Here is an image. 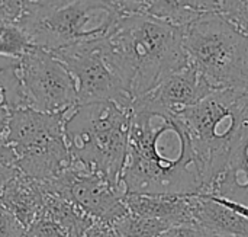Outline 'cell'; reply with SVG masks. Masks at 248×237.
<instances>
[{
	"label": "cell",
	"mask_w": 248,
	"mask_h": 237,
	"mask_svg": "<svg viewBox=\"0 0 248 237\" xmlns=\"http://www.w3.org/2000/svg\"><path fill=\"white\" fill-rule=\"evenodd\" d=\"M26 227L0 204V237H25Z\"/></svg>",
	"instance_id": "23"
},
{
	"label": "cell",
	"mask_w": 248,
	"mask_h": 237,
	"mask_svg": "<svg viewBox=\"0 0 248 237\" xmlns=\"http://www.w3.org/2000/svg\"><path fill=\"white\" fill-rule=\"evenodd\" d=\"M45 195L42 182L19 170L15 178L0 188V204L28 227L42 213Z\"/></svg>",
	"instance_id": "14"
},
{
	"label": "cell",
	"mask_w": 248,
	"mask_h": 237,
	"mask_svg": "<svg viewBox=\"0 0 248 237\" xmlns=\"http://www.w3.org/2000/svg\"><path fill=\"white\" fill-rule=\"evenodd\" d=\"M25 237H65L64 230L44 211L26 227Z\"/></svg>",
	"instance_id": "22"
},
{
	"label": "cell",
	"mask_w": 248,
	"mask_h": 237,
	"mask_svg": "<svg viewBox=\"0 0 248 237\" xmlns=\"http://www.w3.org/2000/svg\"><path fill=\"white\" fill-rule=\"evenodd\" d=\"M42 211L58 223L64 230L65 237H84L87 230L94 224V220L74 203L49 192L45 195V205Z\"/></svg>",
	"instance_id": "18"
},
{
	"label": "cell",
	"mask_w": 248,
	"mask_h": 237,
	"mask_svg": "<svg viewBox=\"0 0 248 237\" xmlns=\"http://www.w3.org/2000/svg\"><path fill=\"white\" fill-rule=\"evenodd\" d=\"M193 224L212 235L248 237V207L211 194H195Z\"/></svg>",
	"instance_id": "12"
},
{
	"label": "cell",
	"mask_w": 248,
	"mask_h": 237,
	"mask_svg": "<svg viewBox=\"0 0 248 237\" xmlns=\"http://www.w3.org/2000/svg\"><path fill=\"white\" fill-rule=\"evenodd\" d=\"M26 106L41 112H68L77 105V85L68 67L52 52L33 47L19 57Z\"/></svg>",
	"instance_id": "8"
},
{
	"label": "cell",
	"mask_w": 248,
	"mask_h": 237,
	"mask_svg": "<svg viewBox=\"0 0 248 237\" xmlns=\"http://www.w3.org/2000/svg\"><path fill=\"white\" fill-rule=\"evenodd\" d=\"M103 39V38H102ZM102 39L55 52L77 85V103L112 101L131 108L134 99L102 52Z\"/></svg>",
	"instance_id": "10"
},
{
	"label": "cell",
	"mask_w": 248,
	"mask_h": 237,
	"mask_svg": "<svg viewBox=\"0 0 248 237\" xmlns=\"http://www.w3.org/2000/svg\"><path fill=\"white\" fill-rule=\"evenodd\" d=\"M100 45L134 101L189 64L182 28L147 13H124Z\"/></svg>",
	"instance_id": "2"
},
{
	"label": "cell",
	"mask_w": 248,
	"mask_h": 237,
	"mask_svg": "<svg viewBox=\"0 0 248 237\" xmlns=\"http://www.w3.org/2000/svg\"><path fill=\"white\" fill-rule=\"evenodd\" d=\"M201 194L222 197L248 207V127L225 169Z\"/></svg>",
	"instance_id": "15"
},
{
	"label": "cell",
	"mask_w": 248,
	"mask_h": 237,
	"mask_svg": "<svg viewBox=\"0 0 248 237\" xmlns=\"http://www.w3.org/2000/svg\"><path fill=\"white\" fill-rule=\"evenodd\" d=\"M214 237H234V236H219V235H214Z\"/></svg>",
	"instance_id": "29"
},
{
	"label": "cell",
	"mask_w": 248,
	"mask_h": 237,
	"mask_svg": "<svg viewBox=\"0 0 248 237\" xmlns=\"http://www.w3.org/2000/svg\"><path fill=\"white\" fill-rule=\"evenodd\" d=\"M19 173V169L16 166H6V165H0V188L9 182L12 178H15Z\"/></svg>",
	"instance_id": "28"
},
{
	"label": "cell",
	"mask_w": 248,
	"mask_h": 237,
	"mask_svg": "<svg viewBox=\"0 0 248 237\" xmlns=\"http://www.w3.org/2000/svg\"><path fill=\"white\" fill-rule=\"evenodd\" d=\"M131 108L112 101L77 103L65 114L64 135L71 163L124 188Z\"/></svg>",
	"instance_id": "3"
},
{
	"label": "cell",
	"mask_w": 248,
	"mask_h": 237,
	"mask_svg": "<svg viewBox=\"0 0 248 237\" xmlns=\"http://www.w3.org/2000/svg\"><path fill=\"white\" fill-rule=\"evenodd\" d=\"M211 92L214 90L206 80L187 64L166 76L153 90L135 101L151 109L177 115L201 102Z\"/></svg>",
	"instance_id": "11"
},
{
	"label": "cell",
	"mask_w": 248,
	"mask_h": 237,
	"mask_svg": "<svg viewBox=\"0 0 248 237\" xmlns=\"http://www.w3.org/2000/svg\"><path fill=\"white\" fill-rule=\"evenodd\" d=\"M124 13H144L145 0H109Z\"/></svg>",
	"instance_id": "27"
},
{
	"label": "cell",
	"mask_w": 248,
	"mask_h": 237,
	"mask_svg": "<svg viewBox=\"0 0 248 237\" xmlns=\"http://www.w3.org/2000/svg\"><path fill=\"white\" fill-rule=\"evenodd\" d=\"M125 194H199L205 188L201 162L177 115L134 101L128 153L124 166Z\"/></svg>",
	"instance_id": "1"
},
{
	"label": "cell",
	"mask_w": 248,
	"mask_h": 237,
	"mask_svg": "<svg viewBox=\"0 0 248 237\" xmlns=\"http://www.w3.org/2000/svg\"><path fill=\"white\" fill-rule=\"evenodd\" d=\"M195 194H125L129 213L177 224H193Z\"/></svg>",
	"instance_id": "13"
},
{
	"label": "cell",
	"mask_w": 248,
	"mask_h": 237,
	"mask_svg": "<svg viewBox=\"0 0 248 237\" xmlns=\"http://www.w3.org/2000/svg\"><path fill=\"white\" fill-rule=\"evenodd\" d=\"M19 108H26L19 58L0 55V135H4L12 112Z\"/></svg>",
	"instance_id": "17"
},
{
	"label": "cell",
	"mask_w": 248,
	"mask_h": 237,
	"mask_svg": "<svg viewBox=\"0 0 248 237\" xmlns=\"http://www.w3.org/2000/svg\"><path fill=\"white\" fill-rule=\"evenodd\" d=\"M218 13L248 36V0H218Z\"/></svg>",
	"instance_id": "21"
},
{
	"label": "cell",
	"mask_w": 248,
	"mask_h": 237,
	"mask_svg": "<svg viewBox=\"0 0 248 237\" xmlns=\"http://www.w3.org/2000/svg\"><path fill=\"white\" fill-rule=\"evenodd\" d=\"M112 227L119 237H158L173 226L164 220L142 217L128 211L124 217L113 223Z\"/></svg>",
	"instance_id": "19"
},
{
	"label": "cell",
	"mask_w": 248,
	"mask_h": 237,
	"mask_svg": "<svg viewBox=\"0 0 248 237\" xmlns=\"http://www.w3.org/2000/svg\"><path fill=\"white\" fill-rule=\"evenodd\" d=\"M177 118L201 162L206 188L225 169L247 130L248 90H214Z\"/></svg>",
	"instance_id": "4"
},
{
	"label": "cell",
	"mask_w": 248,
	"mask_h": 237,
	"mask_svg": "<svg viewBox=\"0 0 248 237\" xmlns=\"http://www.w3.org/2000/svg\"><path fill=\"white\" fill-rule=\"evenodd\" d=\"M158 237H214V235L198 224H177L167 229Z\"/></svg>",
	"instance_id": "24"
},
{
	"label": "cell",
	"mask_w": 248,
	"mask_h": 237,
	"mask_svg": "<svg viewBox=\"0 0 248 237\" xmlns=\"http://www.w3.org/2000/svg\"><path fill=\"white\" fill-rule=\"evenodd\" d=\"M42 184L45 192L74 203L94 221L112 226L128 213L124 188H116L99 175L73 163L58 176Z\"/></svg>",
	"instance_id": "9"
},
{
	"label": "cell",
	"mask_w": 248,
	"mask_h": 237,
	"mask_svg": "<svg viewBox=\"0 0 248 237\" xmlns=\"http://www.w3.org/2000/svg\"><path fill=\"white\" fill-rule=\"evenodd\" d=\"M84 237H119L110 224L94 221V224L87 230Z\"/></svg>",
	"instance_id": "26"
},
{
	"label": "cell",
	"mask_w": 248,
	"mask_h": 237,
	"mask_svg": "<svg viewBox=\"0 0 248 237\" xmlns=\"http://www.w3.org/2000/svg\"><path fill=\"white\" fill-rule=\"evenodd\" d=\"M65 114L41 112L28 106L12 112L3 137L15 149V166L22 173L48 182L71 165L64 135Z\"/></svg>",
	"instance_id": "7"
},
{
	"label": "cell",
	"mask_w": 248,
	"mask_h": 237,
	"mask_svg": "<svg viewBox=\"0 0 248 237\" xmlns=\"http://www.w3.org/2000/svg\"><path fill=\"white\" fill-rule=\"evenodd\" d=\"M214 12H218V0H145L144 3V13L179 28Z\"/></svg>",
	"instance_id": "16"
},
{
	"label": "cell",
	"mask_w": 248,
	"mask_h": 237,
	"mask_svg": "<svg viewBox=\"0 0 248 237\" xmlns=\"http://www.w3.org/2000/svg\"><path fill=\"white\" fill-rule=\"evenodd\" d=\"M17 162V154L15 149L7 143V140L0 135V165L6 166H15Z\"/></svg>",
	"instance_id": "25"
},
{
	"label": "cell",
	"mask_w": 248,
	"mask_h": 237,
	"mask_svg": "<svg viewBox=\"0 0 248 237\" xmlns=\"http://www.w3.org/2000/svg\"><path fill=\"white\" fill-rule=\"evenodd\" d=\"M122 15L109 0H36L17 25L31 45L55 54L105 38Z\"/></svg>",
	"instance_id": "5"
},
{
	"label": "cell",
	"mask_w": 248,
	"mask_h": 237,
	"mask_svg": "<svg viewBox=\"0 0 248 237\" xmlns=\"http://www.w3.org/2000/svg\"><path fill=\"white\" fill-rule=\"evenodd\" d=\"M189 64L212 90H248V36L218 12L182 28Z\"/></svg>",
	"instance_id": "6"
},
{
	"label": "cell",
	"mask_w": 248,
	"mask_h": 237,
	"mask_svg": "<svg viewBox=\"0 0 248 237\" xmlns=\"http://www.w3.org/2000/svg\"><path fill=\"white\" fill-rule=\"evenodd\" d=\"M31 48L32 45L19 25L0 22V55L19 58Z\"/></svg>",
	"instance_id": "20"
}]
</instances>
